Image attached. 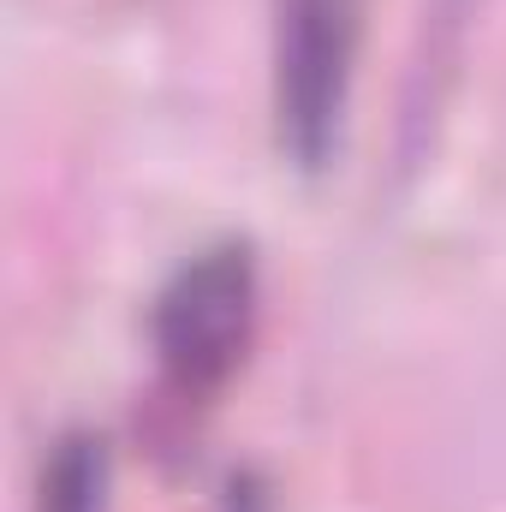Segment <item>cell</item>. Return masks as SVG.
I'll use <instances>...</instances> for the list:
<instances>
[{"instance_id":"2","label":"cell","mask_w":506,"mask_h":512,"mask_svg":"<svg viewBox=\"0 0 506 512\" xmlns=\"http://www.w3.org/2000/svg\"><path fill=\"white\" fill-rule=\"evenodd\" d=\"M370 0H274V143L298 173H328L358 84Z\"/></svg>"},{"instance_id":"4","label":"cell","mask_w":506,"mask_h":512,"mask_svg":"<svg viewBox=\"0 0 506 512\" xmlns=\"http://www.w3.org/2000/svg\"><path fill=\"white\" fill-rule=\"evenodd\" d=\"M221 512H268V483L262 477H233L227 483V495H221Z\"/></svg>"},{"instance_id":"3","label":"cell","mask_w":506,"mask_h":512,"mask_svg":"<svg viewBox=\"0 0 506 512\" xmlns=\"http://www.w3.org/2000/svg\"><path fill=\"white\" fill-rule=\"evenodd\" d=\"M114 501V447L96 429H66L36 483V512H108Z\"/></svg>"},{"instance_id":"1","label":"cell","mask_w":506,"mask_h":512,"mask_svg":"<svg viewBox=\"0 0 506 512\" xmlns=\"http://www.w3.org/2000/svg\"><path fill=\"white\" fill-rule=\"evenodd\" d=\"M262 268L251 239H215L185 256L149 310L155 364L179 399H215L239 376L256 340Z\"/></svg>"}]
</instances>
